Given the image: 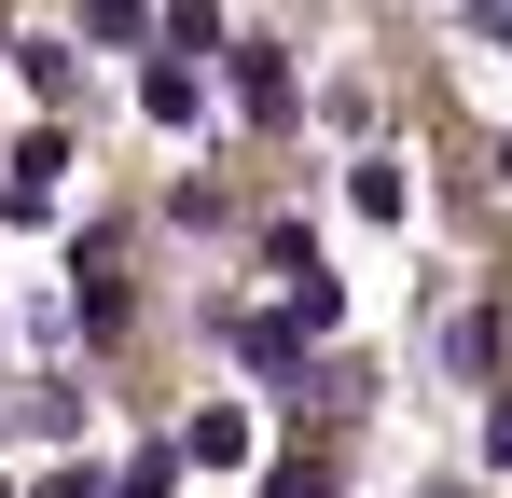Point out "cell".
Returning <instances> with one entry per match:
<instances>
[{"instance_id":"1","label":"cell","mask_w":512,"mask_h":498,"mask_svg":"<svg viewBox=\"0 0 512 498\" xmlns=\"http://www.w3.org/2000/svg\"><path fill=\"white\" fill-rule=\"evenodd\" d=\"M56 180H70V139H56V125H42V139H28V153L0 166V208H14V222H42V208H56Z\"/></svg>"},{"instance_id":"2","label":"cell","mask_w":512,"mask_h":498,"mask_svg":"<svg viewBox=\"0 0 512 498\" xmlns=\"http://www.w3.org/2000/svg\"><path fill=\"white\" fill-rule=\"evenodd\" d=\"M277 291H291V319H305V332H333V305H346V277H333L305 236H277Z\"/></svg>"},{"instance_id":"3","label":"cell","mask_w":512,"mask_h":498,"mask_svg":"<svg viewBox=\"0 0 512 498\" xmlns=\"http://www.w3.org/2000/svg\"><path fill=\"white\" fill-rule=\"evenodd\" d=\"M236 111L250 125H291V56L277 42H236Z\"/></svg>"},{"instance_id":"4","label":"cell","mask_w":512,"mask_h":498,"mask_svg":"<svg viewBox=\"0 0 512 498\" xmlns=\"http://www.w3.org/2000/svg\"><path fill=\"white\" fill-rule=\"evenodd\" d=\"M236 360H250V374H277V388H291V374H305V319H250V332H236Z\"/></svg>"},{"instance_id":"5","label":"cell","mask_w":512,"mask_h":498,"mask_svg":"<svg viewBox=\"0 0 512 498\" xmlns=\"http://www.w3.org/2000/svg\"><path fill=\"white\" fill-rule=\"evenodd\" d=\"M236 457H250V415H194L180 429V471H236Z\"/></svg>"},{"instance_id":"6","label":"cell","mask_w":512,"mask_h":498,"mask_svg":"<svg viewBox=\"0 0 512 498\" xmlns=\"http://www.w3.org/2000/svg\"><path fill=\"white\" fill-rule=\"evenodd\" d=\"M139 111H153V125H194V56H153V70H139Z\"/></svg>"},{"instance_id":"7","label":"cell","mask_w":512,"mask_h":498,"mask_svg":"<svg viewBox=\"0 0 512 498\" xmlns=\"http://www.w3.org/2000/svg\"><path fill=\"white\" fill-rule=\"evenodd\" d=\"M346 208H360V222H402V166L360 153V166H346Z\"/></svg>"},{"instance_id":"8","label":"cell","mask_w":512,"mask_h":498,"mask_svg":"<svg viewBox=\"0 0 512 498\" xmlns=\"http://www.w3.org/2000/svg\"><path fill=\"white\" fill-rule=\"evenodd\" d=\"M263 498H333V457H319V443H291V457L263 471Z\"/></svg>"},{"instance_id":"9","label":"cell","mask_w":512,"mask_h":498,"mask_svg":"<svg viewBox=\"0 0 512 498\" xmlns=\"http://www.w3.org/2000/svg\"><path fill=\"white\" fill-rule=\"evenodd\" d=\"M167 485H180V443H153V457H139V471H125L111 498H167Z\"/></svg>"},{"instance_id":"10","label":"cell","mask_w":512,"mask_h":498,"mask_svg":"<svg viewBox=\"0 0 512 498\" xmlns=\"http://www.w3.org/2000/svg\"><path fill=\"white\" fill-rule=\"evenodd\" d=\"M28 498H111V471H84V457H70V471H42Z\"/></svg>"},{"instance_id":"11","label":"cell","mask_w":512,"mask_h":498,"mask_svg":"<svg viewBox=\"0 0 512 498\" xmlns=\"http://www.w3.org/2000/svg\"><path fill=\"white\" fill-rule=\"evenodd\" d=\"M485 457H499V471H512V402H499V415H485Z\"/></svg>"},{"instance_id":"12","label":"cell","mask_w":512,"mask_h":498,"mask_svg":"<svg viewBox=\"0 0 512 498\" xmlns=\"http://www.w3.org/2000/svg\"><path fill=\"white\" fill-rule=\"evenodd\" d=\"M499 180H512V139H499Z\"/></svg>"}]
</instances>
